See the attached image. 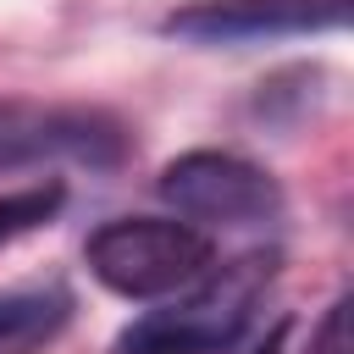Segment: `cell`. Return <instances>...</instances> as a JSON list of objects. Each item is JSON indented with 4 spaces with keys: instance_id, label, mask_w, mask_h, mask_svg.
Here are the masks:
<instances>
[{
    "instance_id": "cell-8",
    "label": "cell",
    "mask_w": 354,
    "mask_h": 354,
    "mask_svg": "<svg viewBox=\"0 0 354 354\" xmlns=\"http://www.w3.org/2000/svg\"><path fill=\"white\" fill-rule=\"evenodd\" d=\"M310 354H348V293L326 304V315L310 337Z\"/></svg>"
},
{
    "instance_id": "cell-6",
    "label": "cell",
    "mask_w": 354,
    "mask_h": 354,
    "mask_svg": "<svg viewBox=\"0 0 354 354\" xmlns=\"http://www.w3.org/2000/svg\"><path fill=\"white\" fill-rule=\"evenodd\" d=\"M72 321V293L61 282H28L0 293V354H39Z\"/></svg>"
},
{
    "instance_id": "cell-2",
    "label": "cell",
    "mask_w": 354,
    "mask_h": 354,
    "mask_svg": "<svg viewBox=\"0 0 354 354\" xmlns=\"http://www.w3.org/2000/svg\"><path fill=\"white\" fill-rule=\"evenodd\" d=\"M83 260H88L94 282L111 288V293H122V299H166V293L194 288L216 266V243L194 221L116 216V221H105V227L88 232Z\"/></svg>"
},
{
    "instance_id": "cell-4",
    "label": "cell",
    "mask_w": 354,
    "mask_h": 354,
    "mask_svg": "<svg viewBox=\"0 0 354 354\" xmlns=\"http://www.w3.org/2000/svg\"><path fill=\"white\" fill-rule=\"evenodd\" d=\"M127 127L100 105H44L0 94V171H28L50 160H77L94 171L122 166Z\"/></svg>"
},
{
    "instance_id": "cell-3",
    "label": "cell",
    "mask_w": 354,
    "mask_h": 354,
    "mask_svg": "<svg viewBox=\"0 0 354 354\" xmlns=\"http://www.w3.org/2000/svg\"><path fill=\"white\" fill-rule=\"evenodd\" d=\"M155 194L177 210V221L194 227H271L282 221V183L232 155V149H188L160 166Z\"/></svg>"
},
{
    "instance_id": "cell-7",
    "label": "cell",
    "mask_w": 354,
    "mask_h": 354,
    "mask_svg": "<svg viewBox=\"0 0 354 354\" xmlns=\"http://www.w3.org/2000/svg\"><path fill=\"white\" fill-rule=\"evenodd\" d=\"M61 205H66V183H55V177H44L33 188L0 194V249L17 243V238H28V232H39V227H50Z\"/></svg>"
},
{
    "instance_id": "cell-9",
    "label": "cell",
    "mask_w": 354,
    "mask_h": 354,
    "mask_svg": "<svg viewBox=\"0 0 354 354\" xmlns=\"http://www.w3.org/2000/svg\"><path fill=\"white\" fill-rule=\"evenodd\" d=\"M288 332H293V315H277L266 332H254L249 343H232L227 354H282L288 348Z\"/></svg>"
},
{
    "instance_id": "cell-1",
    "label": "cell",
    "mask_w": 354,
    "mask_h": 354,
    "mask_svg": "<svg viewBox=\"0 0 354 354\" xmlns=\"http://www.w3.org/2000/svg\"><path fill=\"white\" fill-rule=\"evenodd\" d=\"M277 271H282L277 249H249L227 266H210L194 288H183V299L122 326L111 354H227L254 321Z\"/></svg>"
},
{
    "instance_id": "cell-5",
    "label": "cell",
    "mask_w": 354,
    "mask_h": 354,
    "mask_svg": "<svg viewBox=\"0 0 354 354\" xmlns=\"http://www.w3.org/2000/svg\"><path fill=\"white\" fill-rule=\"evenodd\" d=\"M354 0H188L160 33L188 44H260V39H310L343 33Z\"/></svg>"
}]
</instances>
